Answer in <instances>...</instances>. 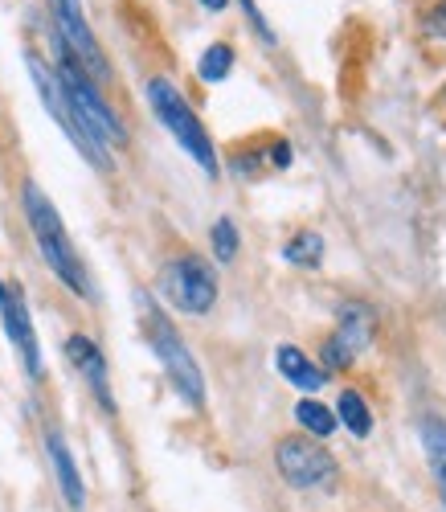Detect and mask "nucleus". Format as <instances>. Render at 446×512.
I'll list each match as a JSON object with an SVG mask.
<instances>
[{"mask_svg":"<svg viewBox=\"0 0 446 512\" xmlns=\"http://www.w3.org/2000/svg\"><path fill=\"white\" fill-rule=\"evenodd\" d=\"M21 201H25V218H29V230H33V238H37V250H41V259H46V267H50L74 295H82V300H95L91 275H86V267H82L78 250H74V242H70V234H66V226H62V218H58L54 201L41 193L33 181H25Z\"/></svg>","mask_w":446,"mask_h":512,"instance_id":"f257e3e1","label":"nucleus"},{"mask_svg":"<svg viewBox=\"0 0 446 512\" xmlns=\"http://www.w3.org/2000/svg\"><path fill=\"white\" fill-rule=\"evenodd\" d=\"M136 304H140V316H144V336H148L156 361L164 365L172 390L181 394L189 406L201 410V406H205V377H201L197 357H193L189 345H185V336L176 332V324L156 308V300H152L148 291H136Z\"/></svg>","mask_w":446,"mask_h":512,"instance_id":"f03ea898","label":"nucleus"},{"mask_svg":"<svg viewBox=\"0 0 446 512\" xmlns=\"http://www.w3.org/2000/svg\"><path fill=\"white\" fill-rule=\"evenodd\" d=\"M54 74H58V82H62V95H66L70 111H74L78 123L86 127V136H91L103 152H107V148H123V144H127V127H123V119L107 107V99L99 95L95 78L86 74L66 50H62V62H58Z\"/></svg>","mask_w":446,"mask_h":512,"instance_id":"7ed1b4c3","label":"nucleus"},{"mask_svg":"<svg viewBox=\"0 0 446 512\" xmlns=\"http://www.w3.org/2000/svg\"><path fill=\"white\" fill-rule=\"evenodd\" d=\"M148 103L156 111V119L164 123V132L181 144V152H189L209 177H217V152H213V140L205 132V123L197 119V111L189 107V99L172 87L168 78H152L148 82Z\"/></svg>","mask_w":446,"mask_h":512,"instance_id":"20e7f679","label":"nucleus"},{"mask_svg":"<svg viewBox=\"0 0 446 512\" xmlns=\"http://www.w3.org/2000/svg\"><path fill=\"white\" fill-rule=\"evenodd\" d=\"M275 467L279 476L299 488V492H311V488H332L340 467L332 459V451L320 443V439H307V435H287L275 443Z\"/></svg>","mask_w":446,"mask_h":512,"instance_id":"39448f33","label":"nucleus"},{"mask_svg":"<svg viewBox=\"0 0 446 512\" xmlns=\"http://www.w3.org/2000/svg\"><path fill=\"white\" fill-rule=\"evenodd\" d=\"M160 291L168 295L172 308H181L189 316H205L217 304V275L201 254H181L160 271Z\"/></svg>","mask_w":446,"mask_h":512,"instance_id":"423d86ee","label":"nucleus"},{"mask_svg":"<svg viewBox=\"0 0 446 512\" xmlns=\"http://www.w3.org/2000/svg\"><path fill=\"white\" fill-rule=\"evenodd\" d=\"M25 66H29V74H33V87H37L41 103H46V111L58 119V127L70 136V144H74L86 160H91L95 168H103V173H107V168H111V156H107L91 136H86V127H82V123H78V115L70 111V103H66V95H62V82H58L54 66H46L37 54H25Z\"/></svg>","mask_w":446,"mask_h":512,"instance_id":"0eeeda50","label":"nucleus"},{"mask_svg":"<svg viewBox=\"0 0 446 512\" xmlns=\"http://www.w3.org/2000/svg\"><path fill=\"white\" fill-rule=\"evenodd\" d=\"M50 17H54V29H58V46L91 74V78H107L111 66L103 58V46L95 29L86 25V13H82V0H50Z\"/></svg>","mask_w":446,"mask_h":512,"instance_id":"6e6552de","label":"nucleus"},{"mask_svg":"<svg viewBox=\"0 0 446 512\" xmlns=\"http://www.w3.org/2000/svg\"><path fill=\"white\" fill-rule=\"evenodd\" d=\"M0 320H5V332H9L13 345H17V353L25 357L29 377H37L41 373V353H37V336H33V320H29L21 287H5V283H0Z\"/></svg>","mask_w":446,"mask_h":512,"instance_id":"1a4fd4ad","label":"nucleus"},{"mask_svg":"<svg viewBox=\"0 0 446 512\" xmlns=\"http://www.w3.org/2000/svg\"><path fill=\"white\" fill-rule=\"evenodd\" d=\"M66 361L82 373V381H86V386H91V394L103 402V410L115 414L111 381H107V361H103V349L95 345V340H91V336H82V332H74V336L66 340Z\"/></svg>","mask_w":446,"mask_h":512,"instance_id":"9d476101","label":"nucleus"},{"mask_svg":"<svg viewBox=\"0 0 446 512\" xmlns=\"http://www.w3.org/2000/svg\"><path fill=\"white\" fill-rule=\"evenodd\" d=\"M275 369L291 381L295 390H324L328 386V373H324V365H316L303 349H295V345H279L275 349Z\"/></svg>","mask_w":446,"mask_h":512,"instance_id":"9b49d317","label":"nucleus"},{"mask_svg":"<svg viewBox=\"0 0 446 512\" xmlns=\"http://www.w3.org/2000/svg\"><path fill=\"white\" fill-rule=\"evenodd\" d=\"M46 447H50V463H54V472H58V488H62L66 504H70L74 512H82V508H86V488H82V476H78V467H74V459H70V447L62 443L58 431L46 435Z\"/></svg>","mask_w":446,"mask_h":512,"instance_id":"f8f14e48","label":"nucleus"},{"mask_svg":"<svg viewBox=\"0 0 446 512\" xmlns=\"http://www.w3.org/2000/svg\"><path fill=\"white\" fill-rule=\"evenodd\" d=\"M373 328H377L373 308H365V304H344V308H340V328H336V336L344 340L352 353H365V349L373 345Z\"/></svg>","mask_w":446,"mask_h":512,"instance_id":"ddd939ff","label":"nucleus"},{"mask_svg":"<svg viewBox=\"0 0 446 512\" xmlns=\"http://www.w3.org/2000/svg\"><path fill=\"white\" fill-rule=\"evenodd\" d=\"M336 422H344V431L356 439H369L373 435V410L369 402L356 394V390H340L336 398Z\"/></svg>","mask_w":446,"mask_h":512,"instance_id":"4468645a","label":"nucleus"},{"mask_svg":"<svg viewBox=\"0 0 446 512\" xmlns=\"http://www.w3.org/2000/svg\"><path fill=\"white\" fill-rule=\"evenodd\" d=\"M295 422L303 426V435H307V439H320V443L340 426L336 414H332L324 402H311V398H303V402L295 406Z\"/></svg>","mask_w":446,"mask_h":512,"instance_id":"2eb2a0df","label":"nucleus"},{"mask_svg":"<svg viewBox=\"0 0 446 512\" xmlns=\"http://www.w3.org/2000/svg\"><path fill=\"white\" fill-rule=\"evenodd\" d=\"M422 443H426V455H430V467H434L438 492L446 500V422L442 418H426L422 422Z\"/></svg>","mask_w":446,"mask_h":512,"instance_id":"dca6fc26","label":"nucleus"},{"mask_svg":"<svg viewBox=\"0 0 446 512\" xmlns=\"http://www.w3.org/2000/svg\"><path fill=\"white\" fill-rule=\"evenodd\" d=\"M283 259L291 267H320L324 263V238L316 230H299L287 246H283Z\"/></svg>","mask_w":446,"mask_h":512,"instance_id":"f3484780","label":"nucleus"},{"mask_svg":"<svg viewBox=\"0 0 446 512\" xmlns=\"http://www.w3.org/2000/svg\"><path fill=\"white\" fill-rule=\"evenodd\" d=\"M230 70H234V46H226V41H213L197 62L201 82H221V78H230Z\"/></svg>","mask_w":446,"mask_h":512,"instance_id":"a211bd4d","label":"nucleus"},{"mask_svg":"<svg viewBox=\"0 0 446 512\" xmlns=\"http://www.w3.org/2000/svg\"><path fill=\"white\" fill-rule=\"evenodd\" d=\"M209 246H213V259H217V263H234V259H238V246H242L238 226H234L230 218H217L213 230H209Z\"/></svg>","mask_w":446,"mask_h":512,"instance_id":"6ab92c4d","label":"nucleus"},{"mask_svg":"<svg viewBox=\"0 0 446 512\" xmlns=\"http://www.w3.org/2000/svg\"><path fill=\"white\" fill-rule=\"evenodd\" d=\"M352 357H356V353L344 345V340H340L336 332L324 340V373H328V369H348V365H352Z\"/></svg>","mask_w":446,"mask_h":512,"instance_id":"aec40b11","label":"nucleus"},{"mask_svg":"<svg viewBox=\"0 0 446 512\" xmlns=\"http://www.w3.org/2000/svg\"><path fill=\"white\" fill-rule=\"evenodd\" d=\"M238 5H242V13L250 17V25H254V33H258L262 41H271V46H275V33H271V25H266V17L258 13V5H254V0H238Z\"/></svg>","mask_w":446,"mask_h":512,"instance_id":"412c9836","label":"nucleus"},{"mask_svg":"<svg viewBox=\"0 0 446 512\" xmlns=\"http://www.w3.org/2000/svg\"><path fill=\"white\" fill-rule=\"evenodd\" d=\"M271 164H275V168H287V164H291V144H287V140H275V144H271Z\"/></svg>","mask_w":446,"mask_h":512,"instance_id":"4be33fe9","label":"nucleus"},{"mask_svg":"<svg viewBox=\"0 0 446 512\" xmlns=\"http://www.w3.org/2000/svg\"><path fill=\"white\" fill-rule=\"evenodd\" d=\"M426 21H430V29H434V33H442V37H446V5H442L438 13H430Z\"/></svg>","mask_w":446,"mask_h":512,"instance_id":"5701e85b","label":"nucleus"},{"mask_svg":"<svg viewBox=\"0 0 446 512\" xmlns=\"http://www.w3.org/2000/svg\"><path fill=\"white\" fill-rule=\"evenodd\" d=\"M201 5H205V9H213V13H221V9L230 5V0H201Z\"/></svg>","mask_w":446,"mask_h":512,"instance_id":"b1692460","label":"nucleus"}]
</instances>
